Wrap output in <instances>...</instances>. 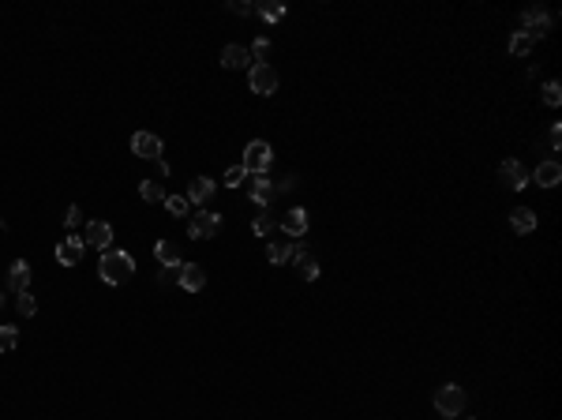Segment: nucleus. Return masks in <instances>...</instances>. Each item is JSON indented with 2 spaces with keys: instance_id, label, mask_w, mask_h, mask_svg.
Masks as SVG:
<instances>
[{
  "instance_id": "f257e3e1",
  "label": "nucleus",
  "mask_w": 562,
  "mask_h": 420,
  "mask_svg": "<svg viewBox=\"0 0 562 420\" xmlns=\"http://www.w3.org/2000/svg\"><path fill=\"white\" fill-rule=\"evenodd\" d=\"M98 270H101V282L124 285V282H131V274H136V259H131L128 252H106L101 255V263H98Z\"/></svg>"
},
{
  "instance_id": "f03ea898",
  "label": "nucleus",
  "mask_w": 562,
  "mask_h": 420,
  "mask_svg": "<svg viewBox=\"0 0 562 420\" xmlns=\"http://www.w3.org/2000/svg\"><path fill=\"white\" fill-rule=\"evenodd\" d=\"M244 169H247V177L255 173V177H262V173H270V165H274V150H270V143L266 139H251L247 143V150H244V162H240Z\"/></svg>"
},
{
  "instance_id": "7ed1b4c3",
  "label": "nucleus",
  "mask_w": 562,
  "mask_h": 420,
  "mask_svg": "<svg viewBox=\"0 0 562 420\" xmlns=\"http://www.w3.org/2000/svg\"><path fill=\"white\" fill-rule=\"evenodd\" d=\"M435 409H439V416H461V409H465V390L457 386V383L439 386V390H435Z\"/></svg>"
},
{
  "instance_id": "20e7f679",
  "label": "nucleus",
  "mask_w": 562,
  "mask_h": 420,
  "mask_svg": "<svg viewBox=\"0 0 562 420\" xmlns=\"http://www.w3.org/2000/svg\"><path fill=\"white\" fill-rule=\"evenodd\" d=\"M218 233H221V214H214V210L191 214V222H188V237L191 240H210Z\"/></svg>"
},
{
  "instance_id": "39448f33",
  "label": "nucleus",
  "mask_w": 562,
  "mask_h": 420,
  "mask_svg": "<svg viewBox=\"0 0 562 420\" xmlns=\"http://www.w3.org/2000/svg\"><path fill=\"white\" fill-rule=\"evenodd\" d=\"M247 86L255 94H274L277 91V71L270 64H251L247 68Z\"/></svg>"
},
{
  "instance_id": "423d86ee",
  "label": "nucleus",
  "mask_w": 562,
  "mask_h": 420,
  "mask_svg": "<svg viewBox=\"0 0 562 420\" xmlns=\"http://www.w3.org/2000/svg\"><path fill=\"white\" fill-rule=\"evenodd\" d=\"M83 252H86V240L76 237V233H68L61 244H56V263H61V267H76V263H83Z\"/></svg>"
},
{
  "instance_id": "0eeeda50",
  "label": "nucleus",
  "mask_w": 562,
  "mask_h": 420,
  "mask_svg": "<svg viewBox=\"0 0 562 420\" xmlns=\"http://www.w3.org/2000/svg\"><path fill=\"white\" fill-rule=\"evenodd\" d=\"M521 26H525V34H532V38L540 41V38L547 34V26H551V11L532 4V8H525V11H521Z\"/></svg>"
},
{
  "instance_id": "6e6552de",
  "label": "nucleus",
  "mask_w": 562,
  "mask_h": 420,
  "mask_svg": "<svg viewBox=\"0 0 562 420\" xmlns=\"http://www.w3.org/2000/svg\"><path fill=\"white\" fill-rule=\"evenodd\" d=\"M499 177H502L506 188H514V192H521V188L528 184V173H525V165L517 162V158H506V162L499 165Z\"/></svg>"
},
{
  "instance_id": "1a4fd4ad",
  "label": "nucleus",
  "mask_w": 562,
  "mask_h": 420,
  "mask_svg": "<svg viewBox=\"0 0 562 420\" xmlns=\"http://www.w3.org/2000/svg\"><path fill=\"white\" fill-rule=\"evenodd\" d=\"M277 225H281V233H285V237L300 240L307 233V210L304 207H292V210H285V218H281Z\"/></svg>"
},
{
  "instance_id": "9d476101",
  "label": "nucleus",
  "mask_w": 562,
  "mask_h": 420,
  "mask_svg": "<svg viewBox=\"0 0 562 420\" xmlns=\"http://www.w3.org/2000/svg\"><path fill=\"white\" fill-rule=\"evenodd\" d=\"M131 150H136L139 158H154V162H158V158H161V139L154 132H136V135H131Z\"/></svg>"
},
{
  "instance_id": "9b49d317",
  "label": "nucleus",
  "mask_w": 562,
  "mask_h": 420,
  "mask_svg": "<svg viewBox=\"0 0 562 420\" xmlns=\"http://www.w3.org/2000/svg\"><path fill=\"white\" fill-rule=\"evenodd\" d=\"M214 192H218V184H214L210 177H195V180H191V188H188V203L206 207V203L214 199Z\"/></svg>"
},
{
  "instance_id": "f8f14e48",
  "label": "nucleus",
  "mask_w": 562,
  "mask_h": 420,
  "mask_svg": "<svg viewBox=\"0 0 562 420\" xmlns=\"http://www.w3.org/2000/svg\"><path fill=\"white\" fill-rule=\"evenodd\" d=\"M176 285L188 289V293H199V289L206 285V270L199 263H180V282Z\"/></svg>"
},
{
  "instance_id": "ddd939ff",
  "label": "nucleus",
  "mask_w": 562,
  "mask_h": 420,
  "mask_svg": "<svg viewBox=\"0 0 562 420\" xmlns=\"http://www.w3.org/2000/svg\"><path fill=\"white\" fill-rule=\"evenodd\" d=\"M292 263H297V274H300L304 282H315L319 278V263H315V255L304 252V244H300V248H292Z\"/></svg>"
},
{
  "instance_id": "4468645a",
  "label": "nucleus",
  "mask_w": 562,
  "mask_h": 420,
  "mask_svg": "<svg viewBox=\"0 0 562 420\" xmlns=\"http://www.w3.org/2000/svg\"><path fill=\"white\" fill-rule=\"evenodd\" d=\"M528 180H536L540 188H555V184L562 180V165H558V162H540L536 169H532Z\"/></svg>"
},
{
  "instance_id": "2eb2a0df",
  "label": "nucleus",
  "mask_w": 562,
  "mask_h": 420,
  "mask_svg": "<svg viewBox=\"0 0 562 420\" xmlns=\"http://www.w3.org/2000/svg\"><path fill=\"white\" fill-rule=\"evenodd\" d=\"M8 285L16 289V293H26V289H31V263H26V259H16V263H11Z\"/></svg>"
},
{
  "instance_id": "dca6fc26",
  "label": "nucleus",
  "mask_w": 562,
  "mask_h": 420,
  "mask_svg": "<svg viewBox=\"0 0 562 420\" xmlns=\"http://www.w3.org/2000/svg\"><path fill=\"white\" fill-rule=\"evenodd\" d=\"M91 248H109V240H113V225L109 222H91L86 225V237H83Z\"/></svg>"
},
{
  "instance_id": "f3484780",
  "label": "nucleus",
  "mask_w": 562,
  "mask_h": 420,
  "mask_svg": "<svg viewBox=\"0 0 562 420\" xmlns=\"http://www.w3.org/2000/svg\"><path fill=\"white\" fill-rule=\"evenodd\" d=\"M221 64L229 71H240V68H251V53L244 46H225L221 49Z\"/></svg>"
},
{
  "instance_id": "a211bd4d",
  "label": "nucleus",
  "mask_w": 562,
  "mask_h": 420,
  "mask_svg": "<svg viewBox=\"0 0 562 420\" xmlns=\"http://www.w3.org/2000/svg\"><path fill=\"white\" fill-rule=\"evenodd\" d=\"M510 229L514 233H532V229H536V214H532L528 207H517V210H510Z\"/></svg>"
},
{
  "instance_id": "6ab92c4d",
  "label": "nucleus",
  "mask_w": 562,
  "mask_h": 420,
  "mask_svg": "<svg viewBox=\"0 0 562 420\" xmlns=\"http://www.w3.org/2000/svg\"><path fill=\"white\" fill-rule=\"evenodd\" d=\"M154 255H158L161 267H180V248H176L173 240H158L154 244Z\"/></svg>"
},
{
  "instance_id": "aec40b11",
  "label": "nucleus",
  "mask_w": 562,
  "mask_h": 420,
  "mask_svg": "<svg viewBox=\"0 0 562 420\" xmlns=\"http://www.w3.org/2000/svg\"><path fill=\"white\" fill-rule=\"evenodd\" d=\"M270 199H274V184L266 180V173H262V177L251 184V203H255V207H270Z\"/></svg>"
},
{
  "instance_id": "412c9836",
  "label": "nucleus",
  "mask_w": 562,
  "mask_h": 420,
  "mask_svg": "<svg viewBox=\"0 0 562 420\" xmlns=\"http://www.w3.org/2000/svg\"><path fill=\"white\" fill-rule=\"evenodd\" d=\"M266 259H270V263H289V259H292V244L289 240H270V244H266Z\"/></svg>"
},
{
  "instance_id": "4be33fe9",
  "label": "nucleus",
  "mask_w": 562,
  "mask_h": 420,
  "mask_svg": "<svg viewBox=\"0 0 562 420\" xmlns=\"http://www.w3.org/2000/svg\"><path fill=\"white\" fill-rule=\"evenodd\" d=\"M532 46H536V38H532V34H525V31L510 34V56H528Z\"/></svg>"
},
{
  "instance_id": "5701e85b",
  "label": "nucleus",
  "mask_w": 562,
  "mask_h": 420,
  "mask_svg": "<svg viewBox=\"0 0 562 420\" xmlns=\"http://www.w3.org/2000/svg\"><path fill=\"white\" fill-rule=\"evenodd\" d=\"M255 11H259V16H262L266 23H277L281 16H285V4H281V0H259Z\"/></svg>"
},
{
  "instance_id": "b1692460",
  "label": "nucleus",
  "mask_w": 562,
  "mask_h": 420,
  "mask_svg": "<svg viewBox=\"0 0 562 420\" xmlns=\"http://www.w3.org/2000/svg\"><path fill=\"white\" fill-rule=\"evenodd\" d=\"M165 210L173 214V218H188L191 203H188V195H165Z\"/></svg>"
},
{
  "instance_id": "393cba45",
  "label": "nucleus",
  "mask_w": 562,
  "mask_h": 420,
  "mask_svg": "<svg viewBox=\"0 0 562 420\" xmlns=\"http://www.w3.org/2000/svg\"><path fill=\"white\" fill-rule=\"evenodd\" d=\"M139 195H143L146 203H165V188H161L158 180H143V184H139Z\"/></svg>"
},
{
  "instance_id": "a878e982",
  "label": "nucleus",
  "mask_w": 562,
  "mask_h": 420,
  "mask_svg": "<svg viewBox=\"0 0 562 420\" xmlns=\"http://www.w3.org/2000/svg\"><path fill=\"white\" fill-rule=\"evenodd\" d=\"M19 345V330L16 327H0V353H11Z\"/></svg>"
},
{
  "instance_id": "bb28decb",
  "label": "nucleus",
  "mask_w": 562,
  "mask_h": 420,
  "mask_svg": "<svg viewBox=\"0 0 562 420\" xmlns=\"http://www.w3.org/2000/svg\"><path fill=\"white\" fill-rule=\"evenodd\" d=\"M16 308H19V315H26V319L38 312V300L31 297V289H26V293H16Z\"/></svg>"
},
{
  "instance_id": "cd10ccee",
  "label": "nucleus",
  "mask_w": 562,
  "mask_h": 420,
  "mask_svg": "<svg viewBox=\"0 0 562 420\" xmlns=\"http://www.w3.org/2000/svg\"><path fill=\"white\" fill-rule=\"evenodd\" d=\"M543 106H551V109L562 106V86H558L555 79H551V83H543Z\"/></svg>"
},
{
  "instance_id": "c85d7f7f",
  "label": "nucleus",
  "mask_w": 562,
  "mask_h": 420,
  "mask_svg": "<svg viewBox=\"0 0 562 420\" xmlns=\"http://www.w3.org/2000/svg\"><path fill=\"white\" fill-rule=\"evenodd\" d=\"M247 53L255 56V64H270V41H266V38H259L255 46L247 49Z\"/></svg>"
},
{
  "instance_id": "c756f323",
  "label": "nucleus",
  "mask_w": 562,
  "mask_h": 420,
  "mask_svg": "<svg viewBox=\"0 0 562 420\" xmlns=\"http://www.w3.org/2000/svg\"><path fill=\"white\" fill-rule=\"evenodd\" d=\"M251 229H255V233H259V237H270V233H274V229H277V222H274V218H270V214H266V210H262V214H259V218H255V225H251Z\"/></svg>"
},
{
  "instance_id": "7c9ffc66",
  "label": "nucleus",
  "mask_w": 562,
  "mask_h": 420,
  "mask_svg": "<svg viewBox=\"0 0 562 420\" xmlns=\"http://www.w3.org/2000/svg\"><path fill=\"white\" fill-rule=\"evenodd\" d=\"M244 180H247V169H244V165H233V169L225 173V184H229V188H240Z\"/></svg>"
},
{
  "instance_id": "2f4dec72",
  "label": "nucleus",
  "mask_w": 562,
  "mask_h": 420,
  "mask_svg": "<svg viewBox=\"0 0 562 420\" xmlns=\"http://www.w3.org/2000/svg\"><path fill=\"white\" fill-rule=\"evenodd\" d=\"M547 150H562V124H551V132H547Z\"/></svg>"
},
{
  "instance_id": "473e14b6",
  "label": "nucleus",
  "mask_w": 562,
  "mask_h": 420,
  "mask_svg": "<svg viewBox=\"0 0 562 420\" xmlns=\"http://www.w3.org/2000/svg\"><path fill=\"white\" fill-rule=\"evenodd\" d=\"M158 282H161V285H173V282H180V267H161Z\"/></svg>"
},
{
  "instance_id": "72a5a7b5",
  "label": "nucleus",
  "mask_w": 562,
  "mask_h": 420,
  "mask_svg": "<svg viewBox=\"0 0 562 420\" xmlns=\"http://www.w3.org/2000/svg\"><path fill=\"white\" fill-rule=\"evenodd\" d=\"M229 11H233V16H251L255 4H247V0H229Z\"/></svg>"
},
{
  "instance_id": "f704fd0d",
  "label": "nucleus",
  "mask_w": 562,
  "mask_h": 420,
  "mask_svg": "<svg viewBox=\"0 0 562 420\" xmlns=\"http://www.w3.org/2000/svg\"><path fill=\"white\" fill-rule=\"evenodd\" d=\"M64 225H68V229H79V225H83V210H79V207H68Z\"/></svg>"
},
{
  "instance_id": "c9c22d12",
  "label": "nucleus",
  "mask_w": 562,
  "mask_h": 420,
  "mask_svg": "<svg viewBox=\"0 0 562 420\" xmlns=\"http://www.w3.org/2000/svg\"><path fill=\"white\" fill-rule=\"evenodd\" d=\"M289 188H297V177H292V173H289V177H281V180L274 184V192H289Z\"/></svg>"
},
{
  "instance_id": "e433bc0d",
  "label": "nucleus",
  "mask_w": 562,
  "mask_h": 420,
  "mask_svg": "<svg viewBox=\"0 0 562 420\" xmlns=\"http://www.w3.org/2000/svg\"><path fill=\"white\" fill-rule=\"evenodd\" d=\"M4 304H8V297H4V285H0V308H4Z\"/></svg>"
}]
</instances>
